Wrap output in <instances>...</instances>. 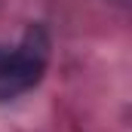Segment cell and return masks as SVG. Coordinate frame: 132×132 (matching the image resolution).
<instances>
[{"instance_id":"cell-1","label":"cell","mask_w":132,"mask_h":132,"mask_svg":"<svg viewBox=\"0 0 132 132\" xmlns=\"http://www.w3.org/2000/svg\"><path fill=\"white\" fill-rule=\"evenodd\" d=\"M46 52H49V43L40 28H31L25 34V40L12 49L0 46V101L28 92L43 77Z\"/></svg>"}]
</instances>
